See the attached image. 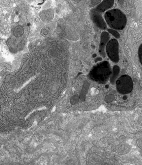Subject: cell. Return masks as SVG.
<instances>
[{"instance_id": "277c9868", "label": "cell", "mask_w": 142, "mask_h": 165, "mask_svg": "<svg viewBox=\"0 0 142 165\" xmlns=\"http://www.w3.org/2000/svg\"><path fill=\"white\" fill-rule=\"evenodd\" d=\"M115 97L113 95H109L106 96L105 98V101L107 102L110 103L114 100Z\"/></svg>"}, {"instance_id": "6da1fadb", "label": "cell", "mask_w": 142, "mask_h": 165, "mask_svg": "<svg viewBox=\"0 0 142 165\" xmlns=\"http://www.w3.org/2000/svg\"><path fill=\"white\" fill-rule=\"evenodd\" d=\"M106 18L109 25L115 28H121L125 24L123 15L119 11L113 10L108 12Z\"/></svg>"}, {"instance_id": "7a4b0ae2", "label": "cell", "mask_w": 142, "mask_h": 165, "mask_svg": "<svg viewBox=\"0 0 142 165\" xmlns=\"http://www.w3.org/2000/svg\"><path fill=\"white\" fill-rule=\"evenodd\" d=\"M117 89L120 93L127 94L132 91L133 83L130 77L127 76L120 77L116 82Z\"/></svg>"}, {"instance_id": "3957f363", "label": "cell", "mask_w": 142, "mask_h": 165, "mask_svg": "<svg viewBox=\"0 0 142 165\" xmlns=\"http://www.w3.org/2000/svg\"><path fill=\"white\" fill-rule=\"evenodd\" d=\"M100 66L97 68L95 74V77L97 80L100 81H105L108 79L110 75V69L107 66Z\"/></svg>"}]
</instances>
